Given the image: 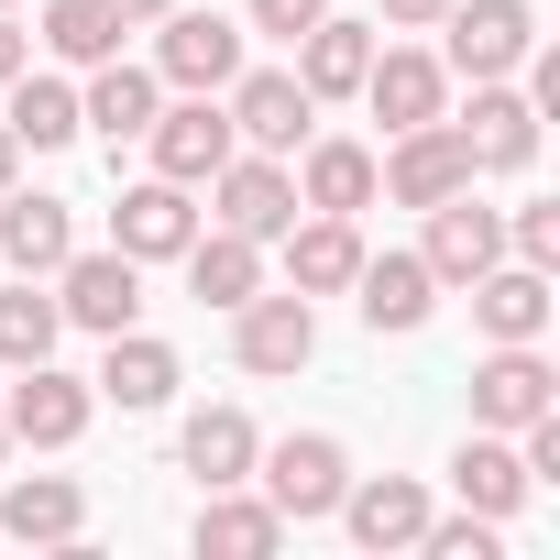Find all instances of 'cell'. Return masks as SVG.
I'll return each mask as SVG.
<instances>
[{
  "label": "cell",
  "mask_w": 560,
  "mask_h": 560,
  "mask_svg": "<svg viewBox=\"0 0 560 560\" xmlns=\"http://www.w3.org/2000/svg\"><path fill=\"white\" fill-rule=\"evenodd\" d=\"M483 165H472V143H462V121H418V132H396V154L374 165V187L396 198V209H440V198H462Z\"/></svg>",
  "instance_id": "1"
},
{
  "label": "cell",
  "mask_w": 560,
  "mask_h": 560,
  "mask_svg": "<svg viewBox=\"0 0 560 560\" xmlns=\"http://www.w3.org/2000/svg\"><path fill=\"white\" fill-rule=\"evenodd\" d=\"M143 143H154V176H176V187H209V176L242 154V132H231V110H220L209 89H187L176 110H154Z\"/></svg>",
  "instance_id": "2"
},
{
  "label": "cell",
  "mask_w": 560,
  "mask_h": 560,
  "mask_svg": "<svg viewBox=\"0 0 560 560\" xmlns=\"http://www.w3.org/2000/svg\"><path fill=\"white\" fill-rule=\"evenodd\" d=\"M56 308H67L78 330H100V341L132 330V319H143V264H132L121 242H110V253H67V264H56Z\"/></svg>",
  "instance_id": "3"
},
{
  "label": "cell",
  "mask_w": 560,
  "mask_h": 560,
  "mask_svg": "<svg viewBox=\"0 0 560 560\" xmlns=\"http://www.w3.org/2000/svg\"><path fill=\"white\" fill-rule=\"evenodd\" d=\"M264 462V505L287 516V527H308V516H330L341 505V483H352V462H341V440H275V451H253Z\"/></svg>",
  "instance_id": "4"
},
{
  "label": "cell",
  "mask_w": 560,
  "mask_h": 560,
  "mask_svg": "<svg viewBox=\"0 0 560 560\" xmlns=\"http://www.w3.org/2000/svg\"><path fill=\"white\" fill-rule=\"evenodd\" d=\"M549 407H560V374L538 363V341H494L472 363V429H527Z\"/></svg>",
  "instance_id": "5"
},
{
  "label": "cell",
  "mask_w": 560,
  "mask_h": 560,
  "mask_svg": "<svg viewBox=\"0 0 560 560\" xmlns=\"http://www.w3.org/2000/svg\"><path fill=\"white\" fill-rule=\"evenodd\" d=\"M231 352H242V374H298L308 352H319V319H308V298L287 287V298H242L231 308Z\"/></svg>",
  "instance_id": "6"
},
{
  "label": "cell",
  "mask_w": 560,
  "mask_h": 560,
  "mask_svg": "<svg viewBox=\"0 0 560 560\" xmlns=\"http://www.w3.org/2000/svg\"><path fill=\"white\" fill-rule=\"evenodd\" d=\"M451 67L462 78H505V67H527V45H538V12L527 0H451Z\"/></svg>",
  "instance_id": "7"
},
{
  "label": "cell",
  "mask_w": 560,
  "mask_h": 560,
  "mask_svg": "<svg viewBox=\"0 0 560 560\" xmlns=\"http://www.w3.org/2000/svg\"><path fill=\"white\" fill-rule=\"evenodd\" d=\"M110 242H121L132 264H176V253L198 242V209H187V187H176V176H143V187H121V209H110Z\"/></svg>",
  "instance_id": "8"
},
{
  "label": "cell",
  "mask_w": 560,
  "mask_h": 560,
  "mask_svg": "<svg viewBox=\"0 0 560 560\" xmlns=\"http://www.w3.org/2000/svg\"><path fill=\"white\" fill-rule=\"evenodd\" d=\"M154 78H165V89H231V78H242V34H231L220 12H165Z\"/></svg>",
  "instance_id": "9"
},
{
  "label": "cell",
  "mask_w": 560,
  "mask_h": 560,
  "mask_svg": "<svg viewBox=\"0 0 560 560\" xmlns=\"http://www.w3.org/2000/svg\"><path fill=\"white\" fill-rule=\"evenodd\" d=\"M209 187H220V231H253V242H275V231L298 220V176L275 165V154H231Z\"/></svg>",
  "instance_id": "10"
},
{
  "label": "cell",
  "mask_w": 560,
  "mask_h": 560,
  "mask_svg": "<svg viewBox=\"0 0 560 560\" xmlns=\"http://www.w3.org/2000/svg\"><path fill=\"white\" fill-rule=\"evenodd\" d=\"M494 253H505V220H494V209H483V198H472V187H462V198H440V209H429V253H418V264H429V275H440V287H472V275H483V264H494Z\"/></svg>",
  "instance_id": "11"
},
{
  "label": "cell",
  "mask_w": 560,
  "mask_h": 560,
  "mask_svg": "<svg viewBox=\"0 0 560 560\" xmlns=\"http://www.w3.org/2000/svg\"><path fill=\"white\" fill-rule=\"evenodd\" d=\"M12 440H34V451H67L78 429H89V385L78 374H56V352L45 363H23V385H12V418H0Z\"/></svg>",
  "instance_id": "12"
},
{
  "label": "cell",
  "mask_w": 560,
  "mask_h": 560,
  "mask_svg": "<svg viewBox=\"0 0 560 560\" xmlns=\"http://www.w3.org/2000/svg\"><path fill=\"white\" fill-rule=\"evenodd\" d=\"M440 89H451V78H440V56L385 45V56L363 67V89H352V100H374V121H385V132H418V121H440Z\"/></svg>",
  "instance_id": "13"
},
{
  "label": "cell",
  "mask_w": 560,
  "mask_h": 560,
  "mask_svg": "<svg viewBox=\"0 0 560 560\" xmlns=\"http://www.w3.org/2000/svg\"><path fill=\"white\" fill-rule=\"evenodd\" d=\"M308 89L287 78V67H264V78H231V132L253 143V154H287V143H308Z\"/></svg>",
  "instance_id": "14"
},
{
  "label": "cell",
  "mask_w": 560,
  "mask_h": 560,
  "mask_svg": "<svg viewBox=\"0 0 560 560\" xmlns=\"http://www.w3.org/2000/svg\"><path fill=\"white\" fill-rule=\"evenodd\" d=\"M472 319H483V341H538L549 330V264H483L472 275Z\"/></svg>",
  "instance_id": "15"
},
{
  "label": "cell",
  "mask_w": 560,
  "mask_h": 560,
  "mask_svg": "<svg viewBox=\"0 0 560 560\" xmlns=\"http://www.w3.org/2000/svg\"><path fill=\"white\" fill-rule=\"evenodd\" d=\"M363 549H418V527H429V494L407 483V472H374V483H341V505H330Z\"/></svg>",
  "instance_id": "16"
},
{
  "label": "cell",
  "mask_w": 560,
  "mask_h": 560,
  "mask_svg": "<svg viewBox=\"0 0 560 560\" xmlns=\"http://www.w3.org/2000/svg\"><path fill=\"white\" fill-rule=\"evenodd\" d=\"M352 275H363V231L352 220H330V209H308V231L287 220V287L298 298H341Z\"/></svg>",
  "instance_id": "17"
},
{
  "label": "cell",
  "mask_w": 560,
  "mask_h": 560,
  "mask_svg": "<svg viewBox=\"0 0 560 560\" xmlns=\"http://www.w3.org/2000/svg\"><path fill=\"white\" fill-rule=\"evenodd\" d=\"M89 527V494L67 472H23L12 494H0V538H23V549H67Z\"/></svg>",
  "instance_id": "18"
},
{
  "label": "cell",
  "mask_w": 560,
  "mask_h": 560,
  "mask_svg": "<svg viewBox=\"0 0 560 560\" xmlns=\"http://www.w3.org/2000/svg\"><path fill=\"white\" fill-rule=\"evenodd\" d=\"M462 143H472V165H494V176H516L527 154H538V110L505 89V78H472V121H462Z\"/></svg>",
  "instance_id": "19"
},
{
  "label": "cell",
  "mask_w": 560,
  "mask_h": 560,
  "mask_svg": "<svg viewBox=\"0 0 560 560\" xmlns=\"http://www.w3.org/2000/svg\"><path fill=\"white\" fill-rule=\"evenodd\" d=\"M363 67H374V23H330V12H319V23L298 34V89H308V100H352Z\"/></svg>",
  "instance_id": "20"
},
{
  "label": "cell",
  "mask_w": 560,
  "mask_h": 560,
  "mask_svg": "<svg viewBox=\"0 0 560 560\" xmlns=\"http://www.w3.org/2000/svg\"><path fill=\"white\" fill-rule=\"evenodd\" d=\"M176 264H187L198 308H242V298L264 287V242H253V231H198V242H187Z\"/></svg>",
  "instance_id": "21"
},
{
  "label": "cell",
  "mask_w": 560,
  "mask_h": 560,
  "mask_svg": "<svg viewBox=\"0 0 560 560\" xmlns=\"http://www.w3.org/2000/svg\"><path fill=\"white\" fill-rule=\"evenodd\" d=\"M154 110H165V78H154V67H121V56H110V67L89 78V100H78V121H100V132H110V154H121V143H143V121H154Z\"/></svg>",
  "instance_id": "22"
},
{
  "label": "cell",
  "mask_w": 560,
  "mask_h": 560,
  "mask_svg": "<svg viewBox=\"0 0 560 560\" xmlns=\"http://www.w3.org/2000/svg\"><path fill=\"white\" fill-rule=\"evenodd\" d=\"M451 483H462V505H472V516H494V527H505V516L527 505V483H538V472H527V462L505 451V429H483V440H462Z\"/></svg>",
  "instance_id": "23"
},
{
  "label": "cell",
  "mask_w": 560,
  "mask_h": 560,
  "mask_svg": "<svg viewBox=\"0 0 560 560\" xmlns=\"http://www.w3.org/2000/svg\"><path fill=\"white\" fill-rule=\"evenodd\" d=\"M352 287H363V319H374V330H418L429 298H440V275H429L418 253H363Z\"/></svg>",
  "instance_id": "24"
},
{
  "label": "cell",
  "mask_w": 560,
  "mask_h": 560,
  "mask_svg": "<svg viewBox=\"0 0 560 560\" xmlns=\"http://www.w3.org/2000/svg\"><path fill=\"white\" fill-rule=\"evenodd\" d=\"M0 253H12L23 275H56V264L78 253V231H67V198H12V187H0Z\"/></svg>",
  "instance_id": "25"
},
{
  "label": "cell",
  "mask_w": 560,
  "mask_h": 560,
  "mask_svg": "<svg viewBox=\"0 0 560 560\" xmlns=\"http://www.w3.org/2000/svg\"><path fill=\"white\" fill-rule=\"evenodd\" d=\"M0 100H12V110H0V121H12V143H34V154H56V143H78L89 121H78V89L67 78H12V89H0Z\"/></svg>",
  "instance_id": "26"
},
{
  "label": "cell",
  "mask_w": 560,
  "mask_h": 560,
  "mask_svg": "<svg viewBox=\"0 0 560 560\" xmlns=\"http://www.w3.org/2000/svg\"><path fill=\"white\" fill-rule=\"evenodd\" d=\"M275 538H287V516H275L264 494H231V483H220V494L198 505V549H209V560H264Z\"/></svg>",
  "instance_id": "27"
},
{
  "label": "cell",
  "mask_w": 560,
  "mask_h": 560,
  "mask_svg": "<svg viewBox=\"0 0 560 560\" xmlns=\"http://www.w3.org/2000/svg\"><path fill=\"white\" fill-rule=\"evenodd\" d=\"M298 209H330V220L374 209V154H363V143H308V165H298Z\"/></svg>",
  "instance_id": "28"
},
{
  "label": "cell",
  "mask_w": 560,
  "mask_h": 560,
  "mask_svg": "<svg viewBox=\"0 0 560 560\" xmlns=\"http://www.w3.org/2000/svg\"><path fill=\"white\" fill-rule=\"evenodd\" d=\"M253 451H264V440H253L242 407H198V418H187V472H198L209 494H220V483H253Z\"/></svg>",
  "instance_id": "29"
},
{
  "label": "cell",
  "mask_w": 560,
  "mask_h": 560,
  "mask_svg": "<svg viewBox=\"0 0 560 560\" xmlns=\"http://www.w3.org/2000/svg\"><path fill=\"white\" fill-rule=\"evenodd\" d=\"M100 396H110V407H165V396H176V352H165V341H143V330H110Z\"/></svg>",
  "instance_id": "30"
},
{
  "label": "cell",
  "mask_w": 560,
  "mask_h": 560,
  "mask_svg": "<svg viewBox=\"0 0 560 560\" xmlns=\"http://www.w3.org/2000/svg\"><path fill=\"white\" fill-rule=\"evenodd\" d=\"M121 12H110V0H45V45L67 56V67H110L121 56Z\"/></svg>",
  "instance_id": "31"
},
{
  "label": "cell",
  "mask_w": 560,
  "mask_h": 560,
  "mask_svg": "<svg viewBox=\"0 0 560 560\" xmlns=\"http://www.w3.org/2000/svg\"><path fill=\"white\" fill-rule=\"evenodd\" d=\"M56 330H67V308L34 287V275H23V287H0V363H12V374H23V363H45V352H56Z\"/></svg>",
  "instance_id": "32"
},
{
  "label": "cell",
  "mask_w": 560,
  "mask_h": 560,
  "mask_svg": "<svg viewBox=\"0 0 560 560\" xmlns=\"http://www.w3.org/2000/svg\"><path fill=\"white\" fill-rule=\"evenodd\" d=\"M418 549H429V560H494V516H451V527L429 516V527H418Z\"/></svg>",
  "instance_id": "33"
},
{
  "label": "cell",
  "mask_w": 560,
  "mask_h": 560,
  "mask_svg": "<svg viewBox=\"0 0 560 560\" xmlns=\"http://www.w3.org/2000/svg\"><path fill=\"white\" fill-rule=\"evenodd\" d=\"M505 253L516 264H560V209H516L505 220Z\"/></svg>",
  "instance_id": "34"
},
{
  "label": "cell",
  "mask_w": 560,
  "mask_h": 560,
  "mask_svg": "<svg viewBox=\"0 0 560 560\" xmlns=\"http://www.w3.org/2000/svg\"><path fill=\"white\" fill-rule=\"evenodd\" d=\"M319 12H330V0H253V34H287V45H298Z\"/></svg>",
  "instance_id": "35"
},
{
  "label": "cell",
  "mask_w": 560,
  "mask_h": 560,
  "mask_svg": "<svg viewBox=\"0 0 560 560\" xmlns=\"http://www.w3.org/2000/svg\"><path fill=\"white\" fill-rule=\"evenodd\" d=\"M23 67H34V45H23V23H12V12H0V89H12Z\"/></svg>",
  "instance_id": "36"
},
{
  "label": "cell",
  "mask_w": 560,
  "mask_h": 560,
  "mask_svg": "<svg viewBox=\"0 0 560 560\" xmlns=\"http://www.w3.org/2000/svg\"><path fill=\"white\" fill-rule=\"evenodd\" d=\"M440 12H451V0H385V23H396V34H418V23H440Z\"/></svg>",
  "instance_id": "37"
},
{
  "label": "cell",
  "mask_w": 560,
  "mask_h": 560,
  "mask_svg": "<svg viewBox=\"0 0 560 560\" xmlns=\"http://www.w3.org/2000/svg\"><path fill=\"white\" fill-rule=\"evenodd\" d=\"M110 12H121V23H165V12H176V0H110Z\"/></svg>",
  "instance_id": "38"
},
{
  "label": "cell",
  "mask_w": 560,
  "mask_h": 560,
  "mask_svg": "<svg viewBox=\"0 0 560 560\" xmlns=\"http://www.w3.org/2000/svg\"><path fill=\"white\" fill-rule=\"evenodd\" d=\"M12 154H23V143H12V121H0V187H12Z\"/></svg>",
  "instance_id": "39"
},
{
  "label": "cell",
  "mask_w": 560,
  "mask_h": 560,
  "mask_svg": "<svg viewBox=\"0 0 560 560\" xmlns=\"http://www.w3.org/2000/svg\"><path fill=\"white\" fill-rule=\"evenodd\" d=\"M0 451H12V429H0Z\"/></svg>",
  "instance_id": "40"
},
{
  "label": "cell",
  "mask_w": 560,
  "mask_h": 560,
  "mask_svg": "<svg viewBox=\"0 0 560 560\" xmlns=\"http://www.w3.org/2000/svg\"><path fill=\"white\" fill-rule=\"evenodd\" d=\"M0 12H12V0H0Z\"/></svg>",
  "instance_id": "41"
}]
</instances>
